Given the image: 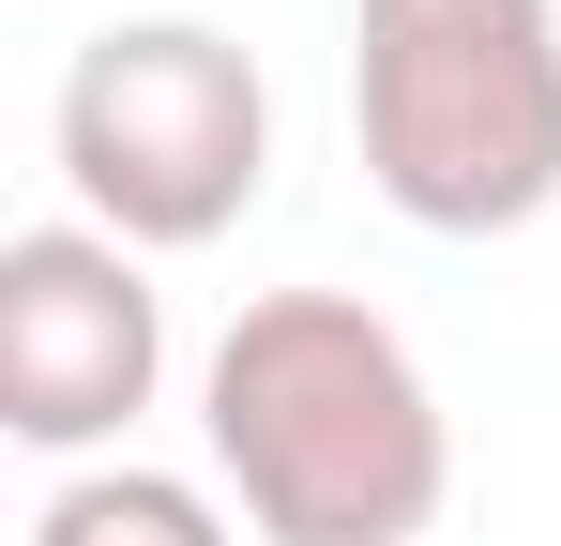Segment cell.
Returning a JSON list of instances; mask_svg holds the SVG:
<instances>
[{"mask_svg":"<svg viewBox=\"0 0 561 546\" xmlns=\"http://www.w3.org/2000/svg\"><path fill=\"white\" fill-rule=\"evenodd\" d=\"M197 441L259 546H425L456 501L440 379L365 288H259L197 364Z\"/></svg>","mask_w":561,"mask_h":546,"instance_id":"1","label":"cell"},{"mask_svg":"<svg viewBox=\"0 0 561 546\" xmlns=\"http://www.w3.org/2000/svg\"><path fill=\"white\" fill-rule=\"evenodd\" d=\"M350 137L425 243L561 197V0H350Z\"/></svg>","mask_w":561,"mask_h":546,"instance_id":"2","label":"cell"},{"mask_svg":"<svg viewBox=\"0 0 561 546\" xmlns=\"http://www.w3.org/2000/svg\"><path fill=\"white\" fill-rule=\"evenodd\" d=\"M61 182H77V228L137 243V259H183V243H228L274 182V91L228 31L197 15H122L61 61Z\"/></svg>","mask_w":561,"mask_h":546,"instance_id":"3","label":"cell"},{"mask_svg":"<svg viewBox=\"0 0 561 546\" xmlns=\"http://www.w3.org/2000/svg\"><path fill=\"white\" fill-rule=\"evenodd\" d=\"M168 379V288L106 228H15L0 243V425L31 455H106Z\"/></svg>","mask_w":561,"mask_h":546,"instance_id":"4","label":"cell"},{"mask_svg":"<svg viewBox=\"0 0 561 546\" xmlns=\"http://www.w3.org/2000/svg\"><path fill=\"white\" fill-rule=\"evenodd\" d=\"M31 546H243L228 516H213V486H183V470H77V486H46V516H31Z\"/></svg>","mask_w":561,"mask_h":546,"instance_id":"5","label":"cell"}]
</instances>
